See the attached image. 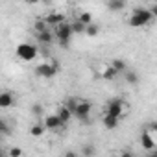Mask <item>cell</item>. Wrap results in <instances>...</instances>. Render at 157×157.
Wrapping results in <instances>:
<instances>
[{"label": "cell", "mask_w": 157, "mask_h": 157, "mask_svg": "<svg viewBox=\"0 0 157 157\" xmlns=\"http://www.w3.org/2000/svg\"><path fill=\"white\" fill-rule=\"evenodd\" d=\"M35 35H37V41L41 44H52V41L56 39L54 32H44V33H35Z\"/></svg>", "instance_id": "cell-13"}, {"label": "cell", "mask_w": 157, "mask_h": 157, "mask_svg": "<svg viewBox=\"0 0 157 157\" xmlns=\"http://www.w3.org/2000/svg\"><path fill=\"white\" fill-rule=\"evenodd\" d=\"M0 129H2V133H4V135H10V128H8L6 120H0Z\"/></svg>", "instance_id": "cell-27"}, {"label": "cell", "mask_w": 157, "mask_h": 157, "mask_svg": "<svg viewBox=\"0 0 157 157\" xmlns=\"http://www.w3.org/2000/svg\"><path fill=\"white\" fill-rule=\"evenodd\" d=\"M120 157H133V153H129V151H124V153H122Z\"/></svg>", "instance_id": "cell-31"}, {"label": "cell", "mask_w": 157, "mask_h": 157, "mask_svg": "<svg viewBox=\"0 0 157 157\" xmlns=\"http://www.w3.org/2000/svg\"><path fill=\"white\" fill-rule=\"evenodd\" d=\"M124 76H126V82H128V83H131V85H137V83H139V76H137L135 72L128 70V72H126Z\"/></svg>", "instance_id": "cell-23"}, {"label": "cell", "mask_w": 157, "mask_h": 157, "mask_svg": "<svg viewBox=\"0 0 157 157\" xmlns=\"http://www.w3.org/2000/svg\"><path fill=\"white\" fill-rule=\"evenodd\" d=\"M57 72H59V63L56 59H52L50 63H41L35 67V74L39 78H46V80L48 78H54Z\"/></svg>", "instance_id": "cell-3"}, {"label": "cell", "mask_w": 157, "mask_h": 157, "mask_svg": "<svg viewBox=\"0 0 157 157\" xmlns=\"http://www.w3.org/2000/svg\"><path fill=\"white\" fill-rule=\"evenodd\" d=\"M118 76V72L109 65V67H104V70H102V78H104V80H107V82H113L115 80V78Z\"/></svg>", "instance_id": "cell-15"}, {"label": "cell", "mask_w": 157, "mask_h": 157, "mask_svg": "<svg viewBox=\"0 0 157 157\" xmlns=\"http://www.w3.org/2000/svg\"><path fill=\"white\" fill-rule=\"evenodd\" d=\"M21 155H22V150H21L19 146L10 148V157H21Z\"/></svg>", "instance_id": "cell-25"}, {"label": "cell", "mask_w": 157, "mask_h": 157, "mask_svg": "<svg viewBox=\"0 0 157 157\" xmlns=\"http://www.w3.org/2000/svg\"><path fill=\"white\" fill-rule=\"evenodd\" d=\"M32 115H33L35 118H41V117L44 115V107H43L41 104H33V105H32Z\"/></svg>", "instance_id": "cell-22"}, {"label": "cell", "mask_w": 157, "mask_h": 157, "mask_svg": "<svg viewBox=\"0 0 157 157\" xmlns=\"http://www.w3.org/2000/svg\"><path fill=\"white\" fill-rule=\"evenodd\" d=\"M65 157H80V155H78V153H76V151H68V153H67V155H65Z\"/></svg>", "instance_id": "cell-30"}, {"label": "cell", "mask_w": 157, "mask_h": 157, "mask_svg": "<svg viewBox=\"0 0 157 157\" xmlns=\"http://www.w3.org/2000/svg\"><path fill=\"white\" fill-rule=\"evenodd\" d=\"M15 104V96L10 93V91H4L2 94H0V107L2 109H8Z\"/></svg>", "instance_id": "cell-9"}, {"label": "cell", "mask_w": 157, "mask_h": 157, "mask_svg": "<svg viewBox=\"0 0 157 157\" xmlns=\"http://www.w3.org/2000/svg\"><path fill=\"white\" fill-rule=\"evenodd\" d=\"M78 102H80L78 98H67L63 105H65V107H67V109H68V111L74 115V113H76V109H78Z\"/></svg>", "instance_id": "cell-20"}, {"label": "cell", "mask_w": 157, "mask_h": 157, "mask_svg": "<svg viewBox=\"0 0 157 157\" xmlns=\"http://www.w3.org/2000/svg\"><path fill=\"white\" fill-rule=\"evenodd\" d=\"M83 155L85 157H93L94 155V148L93 146H83Z\"/></svg>", "instance_id": "cell-26"}, {"label": "cell", "mask_w": 157, "mask_h": 157, "mask_svg": "<svg viewBox=\"0 0 157 157\" xmlns=\"http://www.w3.org/2000/svg\"><path fill=\"white\" fill-rule=\"evenodd\" d=\"M124 109H126V102L120 100V98H111L107 104H105V113L104 115H111L115 118H122L124 117Z\"/></svg>", "instance_id": "cell-2"}, {"label": "cell", "mask_w": 157, "mask_h": 157, "mask_svg": "<svg viewBox=\"0 0 157 157\" xmlns=\"http://www.w3.org/2000/svg\"><path fill=\"white\" fill-rule=\"evenodd\" d=\"M56 115L59 117V120H61L63 124H68V122H70V120L74 118V115H72V113H70V111H68V109H67L65 105H59V107H57V113H56Z\"/></svg>", "instance_id": "cell-11"}, {"label": "cell", "mask_w": 157, "mask_h": 157, "mask_svg": "<svg viewBox=\"0 0 157 157\" xmlns=\"http://www.w3.org/2000/svg\"><path fill=\"white\" fill-rule=\"evenodd\" d=\"M98 32H100V26H98V24H94V22H93V24H89V26H87V30H85V33H87L89 37L98 35Z\"/></svg>", "instance_id": "cell-24"}, {"label": "cell", "mask_w": 157, "mask_h": 157, "mask_svg": "<svg viewBox=\"0 0 157 157\" xmlns=\"http://www.w3.org/2000/svg\"><path fill=\"white\" fill-rule=\"evenodd\" d=\"M140 144H142V148H146L148 151L155 150V140L151 139V135H150L148 131H142V133H140Z\"/></svg>", "instance_id": "cell-10"}, {"label": "cell", "mask_w": 157, "mask_h": 157, "mask_svg": "<svg viewBox=\"0 0 157 157\" xmlns=\"http://www.w3.org/2000/svg\"><path fill=\"white\" fill-rule=\"evenodd\" d=\"M43 124H44V128H46V129H50V131H57V129H61V128L65 126V124L59 120V117H57V115H46Z\"/></svg>", "instance_id": "cell-7"}, {"label": "cell", "mask_w": 157, "mask_h": 157, "mask_svg": "<svg viewBox=\"0 0 157 157\" xmlns=\"http://www.w3.org/2000/svg\"><path fill=\"white\" fill-rule=\"evenodd\" d=\"M111 67H113L118 74H122V72L126 74V72H128V67H126V63H124L122 59H113V61H111Z\"/></svg>", "instance_id": "cell-18"}, {"label": "cell", "mask_w": 157, "mask_h": 157, "mask_svg": "<svg viewBox=\"0 0 157 157\" xmlns=\"http://www.w3.org/2000/svg\"><path fill=\"white\" fill-rule=\"evenodd\" d=\"M44 131H46L44 124H33V126L30 128V135H32V137H43Z\"/></svg>", "instance_id": "cell-16"}, {"label": "cell", "mask_w": 157, "mask_h": 157, "mask_svg": "<svg viewBox=\"0 0 157 157\" xmlns=\"http://www.w3.org/2000/svg\"><path fill=\"white\" fill-rule=\"evenodd\" d=\"M146 157H157V150H151V151H148V153H146Z\"/></svg>", "instance_id": "cell-29"}, {"label": "cell", "mask_w": 157, "mask_h": 157, "mask_svg": "<svg viewBox=\"0 0 157 157\" xmlns=\"http://www.w3.org/2000/svg\"><path fill=\"white\" fill-rule=\"evenodd\" d=\"M70 28H72V33H85V30H87V26L82 24L78 19H76L74 22H70Z\"/></svg>", "instance_id": "cell-19"}, {"label": "cell", "mask_w": 157, "mask_h": 157, "mask_svg": "<svg viewBox=\"0 0 157 157\" xmlns=\"http://www.w3.org/2000/svg\"><path fill=\"white\" fill-rule=\"evenodd\" d=\"M151 13H150V10H146V8H137V10H133V13H131V17H129V24L133 26V28H142V26H148L150 22H151Z\"/></svg>", "instance_id": "cell-1"}, {"label": "cell", "mask_w": 157, "mask_h": 157, "mask_svg": "<svg viewBox=\"0 0 157 157\" xmlns=\"http://www.w3.org/2000/svg\"><path fill=\"white\" fill-rule=\"evenodd\" d=\"M33 30H35V33H44V32H54L48 24H46V21L44 19H37L35 22H33Z\"/></svg>", "instance_id": "cell-12"}, {"label": "cell", "mask_w": 157, "mask_h": 157, "mask_svg": "<svg viewBox=\"0 0 157 157\" xmlns=\"http://www.w3.org/2000/svg\"><path fill=\"white\" fill-rule=\"evenodd\" d=\"M78 21H80L82 24H85V26H89V24H93V15L89 11H83V13L78 15Z\"/></svg>", "instance_id": "cell-21"}, {"label": "cell", "mask_w": 157, "mask_h": 157, "mask_svg": "<svg viewBox=\"0 0 157 157\" xmlns=\"http://www.w3.org/2000/svg\"><path fill=\"white\" fill-rule=\"evenodd\" d=\"M44 21H46V24H48L52 30H56L57 26L65 24V15H63V13H48V15L44 17Z\"/></svg>", "instance_id": "cell-8"}, {"label": "cell", "mask_w": 157, "mask_h": 157, "mask_svg": "<svg viewBox=\"0 0 157 157\" xmlns=\"http://www.w3.org/2000/svg\"><path fill=\"white\" fill-rule=\"evenodd\" d=\"M15 54H17V57L22 59V61H32V59H35V56H37V46H35V44H30V43H21V44L17 46Z\"/></svg>", "instance_id": "cell-4"}, {"label": "cell", "mask_w": 157, "mask_h": 157, "mask_svg": "<svg viewBox=\"0 0 157 157\" xmlns=\"http://www.w3.org/2000/svg\"><path fill=\"white\" fill-rule=\"evenodd\" d=\"M54 35H56V39L59 41V44H61L63 48H67V46H68V41H70V37H72V28H70V24L65 22V24L57 26V28L54 30Z\"/></svg>", "instance_id": "cell-5"}, {"label": "cell", "mask_w": 157, "mask_h": 157, "mask_svg": "<svg viewBox=\"0 0 157 157\" xmlns=\"http://www.w3.org/2000/svg\"><path fill=\"white\" fill-rule=\"evenodd\" d=\"M102 124H104L105 129H115V128L118 126V118H115V117H111V115H104Z\"/></svg>", "instance_id": "cell-14"}, {"label": "cell", "mask_w": 157, "mask_h": 157, "mask_svg": "<svg viewBox=\"0 0 157 157\" xmlns=\"http://www.w3.org/2000/svg\"><path fill=\"white\" fill-rule=\"evenodd\" d=\"M151 129H153V131L157 133V122H153V124H151Z\"/></svg>", "instance_id": "cell-32"}, {"label": "cell", "mask_w": 157, "mask_h": 157, "mask_svg": "<svg viewBox=\"0 0 157 157\" xmlns=\"http://www.w3.org/2000/svg\"><path fill=\"white\" fill-rule=\"evenodd\" d=\"M91 109H93V104H91L89 100H80V102H78V109H76L74 117H76L78 120H82V122H87Z\"/></svg>", "instance_id": "cell-6"}, {"label": "cell", "mask_w": 157, "mask_h": 157, "mask_svg": "<svg viewBox=\"0 0 157 157\" xmlns=\"http://www.w3.org/2000/svg\"><path fill=\"white\" fill-rule=\"evenodd\" d=\"M150 10V13H151V17H157V4H153L151 8H148Z\"/></svg>", "instance_id": "cell-28"}, {"label": "cell", "mask_w": 157, "mask_h": 157, "mask_svg": "<svg viewBox=\"0 0 157 157\" xmlns=\"http://www.w3.org/2000/svg\"><path fill=\"white\" fill-rule=\"evenodd\" d=\"M107 8L111 11H122L126 8V2H122V0H109L107 2Z\"/></svg>", "instance_id": "cell-17"}]
</instances>
